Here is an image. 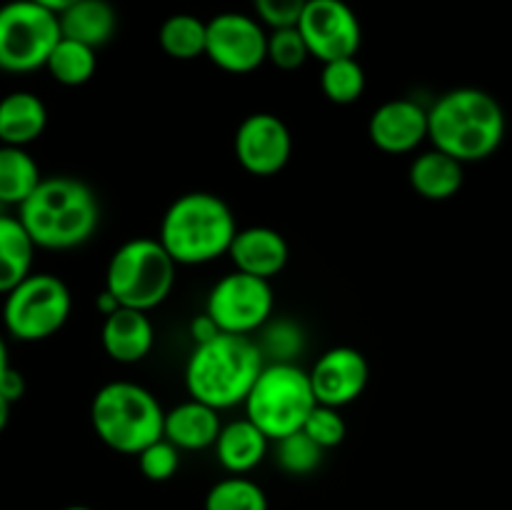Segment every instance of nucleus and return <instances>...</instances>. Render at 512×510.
<instances>
[{
	"instance_id": "30",
	"label": "nucleus",
	"mask_w": 512,
	"mask_h": 510,
	"mask_svg": "<svg viewBox=\"0 0 512 510\" xmlns=\"http://www.w3.org/2000/svg\"><path fill=\"white\" fill-rule=\"evenodd\" d=\"M260 330H263V340L258 343V348L265 363H268V358H273L270 363H295V358L303 353L305 333L293 320L270 318Z\"/></svg>"
},
{
	"instance_id": "6",
	"label": "nucleus",
	"mask_w": 512,
	"mask_h": 510,
	"mask_svg": "<svg viewBox=\"0 0 512 510\" xmlns=\"http://www.w3.org/2000/svg\"><path fill=\"white\" fill-rule=\"evenodd\" d=\"M178 265L158 238H130L110 255L105 270V290L123 308L155 310L175 288Z\"/></svg>"
},
{
	"instance_id": "17",
	"label": "nucleus",
	"mask_w": 512,
	"mask_h": 510,
	"mask_svg": "<svg viewBox=\"0 0 512 510\" xmlns=\"http://www.w3.org/2000/svg\"><path fill=\"white\" fill-rule=\"evenodd\" d=\"M100 343L115 363L133 365L148 358L155 345V325L150 313L135 308H118L103 318Z\"/></svg>"
},
{
	"instance_id": "2",
	"label": "nucleus",
	"mask_w": 512,
	"mask_h": 510,
	"mask_svg": "<svg viewBox=\"0 0 512 510\" xmlns=\"http://www.w3.org/2000/svg\"><path fill=\"white\" fill-rule=\"evenodd\" d=\"M505 130L503 105L483 88H453L428 108V140L463 165L498 153Z\"/></svg>"
},
{
	"instance_id": "23",
	"label": "nucleus",
	"mask_w": 512,
	"mask_h": 510,
	"mask_svg": "<svg viewBox=\"0 0 512 510\" xmlns=\"http://www.w3.org/2000/svg\"><path fill=\"white\" fill-rule=\"evenodd\" d=\"M35 250L18 215H0V295L33 273Z\"/></svg>"
},
{
	"instance_id": "20",
	"label": "nucleus",
	"mask_w": 512,
	"mask_h": 510,
	"mask_svg": "<svg viewBox=\"0 0 512 510\" xmlns=\"http://www.w3.org/2000/svg\"><path fill=\"white\" fill-rule=\"evenodd\" d=\"M410 188L425 200H450L460 193L465 183V165L450 158L443 150L430 148L418 153L408 168Z\"/></svg>"
},
{
	"instance_id": "14",
	"label": "nucleus",
	"mask_w": 512,
	"mask_h": 510,
	"mask_svg": "<svg viewBox=\"0 0 512 510\" xmlns=\"http://www.w3.org/2000/svg\"><path fill=\"white\" fill-rule=\"evenodd\" d=\"M308 378L313 385L315 400L320 405L340 410L355 403L368 388L370 365L358 348L335 345L315 360L313 368L308 370Z\"/></svg>"
},
{
	"instance_id": "27",
	"label": "nucleus",
	"mask_w": 512,
	"mask_h": 510,
	"mask_svg": "<svg viewBox=\"0 0 512 510\" xmlns=\"http://www.w3.org/2000/svg\"><path fill=\"white\" fill-rule=\"evenodd\" d=\"M320 90L335 105H353L365 93V70L358 58H338L323 63Z\"/></svg>"
},
{
	"instance_id": "16",
	"label": "nucleus",
	"mask_w": 512,
	"mask_h": 510,
	"mask_svg": "<svg viewBox=\"0 0 512 510\" xmlns=\"http://www.w3.org/2000/svg\"><path fill=\"white\" fill-rule=\"evenodd\" d=\"M228 258L240 273L273 280L288 265L290 245L283 233L270 225H248V228H238V233L233 235Z\"/></svg>"
},
{
	"instance_id": "3",
	"label": "nucleus",
	"mask_w": 512,
	"mask_h": 510,
	"mask_svg": "<svg viewBox=\"0 0 512 510\" xmlns=\"http://www.w3.org/2000/svg\"><path fill=\"white\" fill-rule=\"evenodd\" d=\"M263 365V353L250 335L218 333L193 348L185 363V388L210 408H235L245 403Z\"/></svg>"
},
{
	"instance_id": "38",
	"label": "nucleus",
	"mask_w": 512,
	"mask_h": 510,
	"mask_svg": "<svg viewBox=\"0 0 512 510\" xmlns=\"http://www.w3.org/2000/svg\"><path fill=\"white\" fill-rule=\"evenodd\" d=\"M33 3H38V5H43V8H48L50 13H63L65 8H70V5H75L78 3V0H33Z\"/></svg>"
},
{
	"instance_id": "25",
	"label": "nucleus",
	"mask_w": 512,
	"mask_h": 510,
	"mask_svg": "<svg viewBox=\"0 0 512 510\" xmlns=\"http://www.w3.org/2000/svg\"><path fill=\"white\" fill-rule=\"evenodd\" d=\"M45 70L55 83L65 85V88H78V85L93 80L95 70H98V50L60 35L55 48L50 50Z\"/></svg>"
},
{
	"instance_id": "32",
	"label": "nucleus",
	"mask_w": 512,
	"mask_h": 510,
	"mask_svg": "<svg viewBox=\"0 0 512 510\" xmlns=\"http://www.w3.org/2000/svg\"><path fill=\"white\" fill-rule=\"evenodd\" d=\"M135 458H138L140 473L148 480H153V483H165L180 468V450L168 438L153 440Z\"/></svg>"
},
{
	"instance_id": "7",
	"label": "nucleus",
	"mask_w": 512,
	"mask_h": 510,
	"mask_svg": "<svg viewBox=\"0 0 512 510\" xmlns=\"http://www.w3.org/2000/svg\"><path fill=\"white\" fill-rule=\"evenodd\" d=\"M243 405L245 418L273 443L303 428L318 400L308 370L295 363H265Z\"/></svg>"
},
{
	"instance_id": "5",
	"label": "nucleus",
	"mask_w": 512,
	"mask_h": 510,
	"mask_svg": "<svg viewBox=\"0 0 512 510\" xmlns=\"http://www.w3.org/2000/svg\"><path fill=\"white\" fill-rule=\"evenodd\" d=\"M163 418L160 400L133 380L105 383L90 403L95 435L123 455H138L145 445L163 438Z\"/></svg>"
},
{
	"instance_id": "33",
	"label": "nucleus",
	"mask_w": 512,
	"mask_h": 510,
	"mask_svg": "<svg viewBox=\"0 0 512 510\" xmlns=\"http://www.w3.org/2000/svg\"><path fill=\"white\" fill-rule=\"evenodd\" d=\"M300 430H303L305 435H310L323 450L335 448V445L343 443L345 435H348V425H345V418L340 415V410L320 403L310 410V415L305 418L303 428Z\"/></svg>"
},
{
	"instance_id": "28",
	"label": "nucleus",
	"mask_w": 512,
	"mask_h": 510,
	"mask_svg": "<svg viewBox=\"0 0 512 510\" xmlns=\"http://www.w3.org/2000/svg\"><path fill=\"white\" fill-rule=\"evenodd\" d=\"M205 510H268V495L255 480L228 475L208 490Z\"/></svg>"
},
{
	"instance_id": "37",
	"label": "nucleus",
	"mask_w": 512,
	"mask_h": 510,
	"mask_svg": "<svg viewBox=\"0 0 512 510\" xmlns=\"http://www.w3.org/2000/svg\"><path fill=\"white\" fill-rule=\"evenodd\" d=\"M95 308H98V313L105 318V315H110V313H113V310L123 308V305H120L118 300H115L113 293H108V290L103 288V293H100L98 300H95Z\"/></svg>"
},
{
	"instance_id": "15",
	"label": "nucleus",
	"mask_w": 512,
	"mask_h": 510,
	"mask_svg": "<svg viewBox=\"0 0 512 510\" xmlns=\"http://www.w3.org/2000/svg\"><path fill=\"white\" fill-rule=\"evenodd\" d=\"M368 138L388 155H405L428 140V108L413 98H393L373 110Z\"/></svg>"
},
{
	"instance_id": "19",
	"label": "nucleus",
	"mask_w": 512,
	"mask_h": 510,
	"mask_svg": "<svg viewBox=\"0 0 512 510\" xmlns=\"http://www.w3.org/2000/svg\"><path fill=\"white\" fill-rule=\"evenodd\" d=\"M215 458L230 475H245L265 460L270 440L248 418H238L220 428L213 443Z\"/></svg>"
},
{
	"instance_id": "35",
	"label": "nucleus",
	"mask_w": 512,
	"mask_h": 510,
	"mask_svg": "<svg viewBox=\"0 0 512 510\" xmlns=\"http://www.w3.org/2000/svg\"><path fill=\"white\" fill-rule=\"evenodd\" d=\"M0 395H3L5 400H10L13 405L25 395V378L18 368H13V365L0 375Z\"/></svg>"
},
{
	"instance_id": "41",
	"label": "nucleus",
	"mask_w": 512,
	"mask_h": 510,
	"mask_svg": "<svg viewBox=\"0 0 512 510\" xmlns=\"http://www.w3.org/2000/svg\"><path fill=\"white\" fill-rule=\"evenodd\" d=\"M63 510H93V508H88V505H68V508Z\"/></svg>"
},
{
	"instance_id": "21",
	"label": "nucleus",
	"mask_w": 512,
	"mask_h": 510,
	"mask_svg": "<svg viewBox=\"0 0 512 510\" xmlns=\"http://www.w3.org/2000/svg\"><path fill=\"white\" fill-rule=\"evenodd\" d=\"M48 128V108L30 90H13L0 98V143L28 148Z\"/></svg>"
},
{
	"instance_id": "18",
	"label": "nucleus",
	"mask_w": 512,
	"mask_h": 510,
	"mask_svg": "<svg viewBox=\"0 0 512 510\" xmlns=\"http://www.w3.org/2000/svg\"><path fill=\"white\" fill-rule=\"evenodd\" d=\"M220 428V410L190 398L175 408L165 410L163 418V438L178 450H205L213 448Z\"/></svg>"
},
{
	"instance_id": "39",
	"label": "nucleus",
	"mask_w": 512,
	"mask_h": 510,
	"mask_svg": "<svg viewBox=\"0 0 512 510\" xmlns=\"http://www.w3.org/2000/svg\"><path fill=\"white\" fill-rule=\"evenodd\" d=\"M10 410H13V403H10V400H5L3 395H0V433H3V430L8 428Z\"/></svg>"
},
{
	"instance_id": "13",
	"label": "nucleus",
	"mask_w": 512,
	"mask_h": 510,
	"mask_svg": "<svg viewBox=\"0 0 512 510\" xmlns=\"http://www.w3.org/2000/svg\"><path fill=\"white\" fill-rule=\"evenodd\" d=\"M235 160L255 178H273L293 155V135L275 113H250L235 130Z\"/></svg>"
},
{
	"instance_id": "10",
	"label": "nucleus",
	"mask_w": 512,
	"mask_h": 510,
	"mask_svg": "<svg viewBox=\"0 0 512 510\" xmlns=\"http://www.w3.org/2000/svg\"><path fill=\"white\" fill-rule=\"evenodd\" d=\"M273 310L275 293L270 280L240 270L225 273L205 300V313L213 318L220 333L230 335H253L273 318Z\"/></svg>"
},
{
	"instance_id": "22",
	"label": "nucleus",
	"mask_w": 512,
	"mask_h": 510,
	"mask_svg": "<svg viewBox=\"0 0 512 510\" xmlns=\"http://www.w3.org/2000/svg\"><path fill=\"white\" fill-rule=\"evenodd\" d=\"M60 35L88 48L98 50L108 45L118 33V13L108 0H78L58 13Z\"/></svg>"
},
{
	"instance_id": "36",
	"label": "nucleus",
	"mask_w": 512,
	"mask_h": 510,
	"mask_svg": "<svg viewBox=\"0 0 512 510\" xmlns=\"http://www.w3.org/2000/svg\"><path fill=\"white\" fill-rule=\"evenodd\" d=\"M218 333H220L218 325L213 323V318H210L208 313H200L198 318H193V323H190V335H193L195 345H200V343H205V340L215 338Z\"/></svg>"
},
{
	"instance_id": "11",
	"label": "nucleus",
	"mask_w": 512,
	"mask_h": 510,
	"mask_svg": "<svg viewBox=\"0 0 512 510\" xmlns=\"http://www.w3.org/2000/svg\"><path fill=\"white\" fill-rule=\"evenodd\" d=\"M268 30L255 15L218 13L205 23V58L230 75L255 73L265 63Z\"/></svg>"
},
{
	"instance_id": "4",
	"label": "nucleus",
	"mask_w": 512,
	"mask_h": 510,
	"mask_svg": "<svg viewBox=\"0 0 512 510\" xmlns=\"http://www.w3.org/2000/svg\"><path fill=\"white\" fill-rule=\"evenodd\" d=\"M235 233L238 220L220 195L190 190L168 205L158 240L175 265H205L228 255Z\"/></svg>"
},
{
	"instance_id": "24",
	"label": "nucleus",
	"mask_w": 512,
	"mask_h": 510,
	"mask_svg": "<svg viewBox=\"0 0 512 510\" xmlns=\"http://www.w3.org/2000/svg\"><path fill=\"white\" fill-rule=\"evenodd\" d=\"M43 180L40 165L28 148L0 143V203L18 208Z\"/></svg>"
},
{
	"instance_id": "12",
	"label": "nucleus",
	"mask_w": 512,
	"mask_h": 510,
	"mask_svg": "<svg viewBox=\"0 0 512 510\" xmlns=\"http://www.w3.org/2000/svg\"><path fill=\"white\" fill-rule=\"evenodd\" d=\"M295 28L303 35L310 58L320 63L355 58L363 43V28L345 0H308Z\"/></svg>"
},
{
	"instance_id": "8",
	"label": "nucleus",
	"mask_w": 512,
	"mask_h": 510,
	"mask_svg": "<svg viewBox=\"0 0 512 510\" xmlns=\"http://www.w3.org/2000/svg\"><path fill=\"white\" fill-rule=\"evenodd\" d=\"M3 298V325L10 338L20 343L53 338L73 310L70 288L53 273H30Z\"/></svg>"
},
{
	"instance_id": "9",
	"label": "nucleus",
	"mask_w": 512,
	"mask_h": 510,
	"mask_svg": "<svg viewBox=\"0 0 512 510\" xmlns=\"http://www.w3.org/2000/svg\"><path fill=\"white\" fill-rule=\"evenodd\" d=\"M60 40L58 15L33 0L0 5V70L33 73L45 68L50 50Z\"/></svg>"
},
{
	"instance_id": "31",
	"label": "nucleus",
	"mask_w": 512,
	"mask_h": 510,
	"mask_svg": "<svg viewBox=\"0 0 512 510\" xmlns=\"http://www.w3.org/2000/svg\"><path fill=\"white\" fill-rule=\"evenodd\" d=\"M310 58V50L305 45L303 35L295 28H278L268 33V53H265V60L273 63L278 70H298L303 68L305 60Z\"/></svg>"
},
{
	"instance_id": "40",
	"label": "nucleus",
	"mask_w": 512,
	"mask_h": 510,
	"mask_svg": "<svg viewBox=\"0 0 512 510\" xmlns=\"http://www.w3.org/2000/svg\"><path fill=\"white\" fill-rule=\"evenodd\" d=\"M10 368V358H8V345H5L3 333H0V375Z\"/></svg>"
},
{
	"instance_id": "34",
	"label": "nucleus",
	"mask_w": 512,
	"mask_h": 510,
	"mask_svg": "<svg viewBox=\"0 0 512 510\" xmlns=\"http://www.w3.org/2000/svg\"><path fill=\"white\" fill-rule=\"evenodd\" d=\"M305 3L308 0H253V10L265 28H293L298 25Z\"/></svg>"
},
{
	"instance_id": "1",
	"label": "nucleus",
	"mask_w": 512,
	"mask_h": 510,
	"mask_svg": "<svg viewBox=\"0 0 512 510\" xmlns=\"http://www.w3.org/2000/svg\"><path fill=\"white\" fill-rule=\"evenodd\" d=\"M18 220L35 248H80L100 225L98 195L75 175H50L18 205Z\"/></svg>"
},
{
	"instance_id": "26",
	"label": "nucleus",
	"mask_w": 512,
	"mask_h": 510,
	"mask_svg": "<svg viewBox=\"0 0 512 510\" xmlns=\"http://www.w3.org/2000/svg\"><path fill=\"white\" fill-rule=\"evenodd\" d=\"M158 43L168 58L195 60L205 55V20L190 13H175L163 20Z\"/></svg>"
},
{
	"instance_id": "29",
	"label": "nucleus",
	"mask_w": 512,
	"mask_h": 510,
	"mask_svg": "<svg viewBox=\"0 0 512 510\" xmlns=\"http://www.w3.org/2000/svg\"><path fill=\"white\" fill-rule=\"evenodd\" d=\"M275 443V463L283 470L285 475H293V478H305V475L315 473L323 463L325 450L315 443L310 435H305L303 430H295V433L285 435V438L273 440Z\"/></svg>"
}]
</instances>
